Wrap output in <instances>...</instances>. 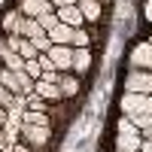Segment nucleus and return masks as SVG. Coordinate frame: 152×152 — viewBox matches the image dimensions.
<instances>
[{
	"mask_svg": "<svg viewBox=\"0 0 152 152\" xmlns=\"http://www.w3.org/2000/svg\"><path fill=\"white\" fill-rule=\"evenodd\" d=\"M18 137H21V140L28 143L34 152H52V140H55L52 128H43V125H28V122H21V125H18Z\"/></svg>",
	"mask_w": 152,
	"mask_h": 152,
	"instance_id": "f257e3e1",
	"label": "nucleus"
},
{
	"mask_svg": "<svg viewBox=\"0 0 152 152\" xmlns=\"http://www.w3.org/2000/svg\"><path fill=\"white\" fill-rule=\"evenodd\" d=\"M119 110H122V116H140V113L152 116V97H149V94L125 91V94L119 97Z\"/></svg>",
	"mask_w": 152,
	"mask_h": 152,
	"instance_id": "f03ea898",
	"label": "nucleus"
},
{
	"mask_svg": "<svg viewBox=\"0 0 152 152\" xmlns=\"http://www.w3.org/2000/svg\"><path fill=\"white\" fill-rule=\"evenodd\" d=\"M125 91L149 94V91H152V70H137V67H131L128 76H125Z\"/></svg>",
	"mask_w": 152,
	"mask_h": 152,
	"instance_id": "7ed1b4c3",
	"label": "nucleus"
},
{
	"mask_svg": "<svg viewBox=\"0 0 152 152\" xmlns=\"http://www.w3.org/2000/svg\"><path fill=\"white\" fill-rule=\"evenodd\" d=\"M128 61H131V67L137 70H152V43H134L131 46V52H128Z\"/></svg>",
	"mask_w": 152,
	"mask_h": 152,
	"instance_id": "20e7f679",
	"label": "nucleus"
},
{
	"mask_svg": "<svg viewBox=\"0 0 152 152\" xmlns=\"http://www.w3.org/2000/svg\"><path fill=\"white\" fill-rule=\"evenodd\" d=\"M15 9L24 18H40V15H46V12H52L55 6H52V0H18Z\"/></svg>",
	"mask_w": 152,
	"mask_h": 152,
	"instance_id": "39448f33",
	"label": "nucleus"
},
{
	"mask_svg": "<svg viewBox=\"0 0 152 152\" xmlns=\"http://www.w3.org/2000/svg\"><path fill=\"white\" fill-rule=\"evenodd\" d=\"M34 91L40 94L43 100H49V104H64V94H61V85H58V82L37 79V82H34Z\"/></svg>",
	"mask_w": 152,
	"mask_h": 152,
	"instance_id": "423d86ee",
	"label": "nucleus"
},
{
	"mask_svg": "<svg viewBox=\"0 0 152 152\" xmlns=\"http://www.w3.org/2000/svg\"><path fill=\"white\" fill-rule=\"evenodd\" d=\"M58 85H61V94H64V100H73V97H79V91H82V79L76 73H61V79H58Z\"/></svg>",
	"mask_w": 152,
	"mask_h": 152,
	"instance_id": "0eeeda50",
	"label": "nucleus"
},
{
	"mask_svg": "<svg viewBox=\"0 0 152 152\" xmlns=\"http://www.w3.org/2000/svg\"><path fill=\"white\" fill-rule=\"evenodd\" d=\"M46 55L55 61V67H58L61 73H67V70H70V64H73V46H52Z\"/></svg>",
	"mask_w": 152,
	"mask_h": 152,
	"instance_id": "6e6552de",
	"label": "nucleus"
},
{
	"mask_svg": "<svg viewBox=\"0 0 152 152\" xmlns=\"http://www.w3.org/2000/svg\"><path fill=\"white\" fill-rule=\"evenodd\" d=\"M76 6H79L85 24H97L100 15H104V3H100V0H76Z\"/></svg>",
	"mask_w": 152,
	"mask_h": 152,
	"instance_id": "1a4fd4ad",
	"label": "nucleus"
},
{
	"mask_svg": "<svg viewBox=\"0 0 152 152\" xmlns=\"http://www.w3.org/2000/svg\"><path fill=\"white\" fill-rule=\"evenodd\" d=\"M55 15H58V21L61 24H70V28H85V18H82V12H79V6H58L55 9Z\"/></svg>",
	"mask_w": 152,
	"mask_h": 152,
	"instance_id": "9d476101",
	"label": "nucleus"
},
{
	"mask_svg": "<svg viewBox=\"0 0 152 152\" xmlns=\"http://www.w3.org/2000/svg\"><path fill=\"white\" fill-rule=\"evenodd\" d=\"M91 49H73V64H70V73H76V76H85L88 73V67H91Z\"/></svg>",
	"mask_w": 152,
	"mask_h": 152,
	"instance_id": "9b49d317",
	"label": "nucleus"
},
{
	"mask_svg": "<svg viewBox=\"0 0 152 152\" xmlns=\"http://www.w3.org/2000/svg\"><path fill=\"white\" fill-rule=\"evenodd\" d=\"M21 18H24V15H21L18 9H6L3 15H0V31H3L6 37H9V34H18V31H21Z\"/></svg>",
	"mask_w": 152,
	"mask_h": 152,
	"instance_id": "f8f14e48",
	"label": "nucleus"
},
{
	"mask_svg": "<svg viewBox=\"0 0 152 152\" xmlns=\"http://www.w3.org/2000/svg\"><path fill=\"white\" fill-rule=\"evenodd\" d=\"M46 34H49V40H52V46H70L73 28H70V24H61V21H55V24H52V28H49Z\"/></svg>",
	"mask_w": 152,
	"mask_h": 152,
	"instance_id": "ddd939ff",
	"label": "nucleus"
},
{
	"mask_svg": "<svg viewBox=\"0 0 152 152\" xmlns=\"http://www.w3.org/2000/svg\"><path fill=\"white\" fill-rule=\"evenodd\" d=\"M21 37H28V40H43V37H46V31H43V24L40 21H37V18H21V31H18Z\"/></svg>",
	"mask_w": 152,
	"mask_h": 152,
	"instance_id": "4468645a",
	"label": "nucleus"
},
{
	"mask_svg": "<svg viewBox=\"0 0 152 152\" xmlns=\"http://www.w3.org/2000/svg\"><path fill=\"white\" fill-rule=\"evenodd\" d=\"M21 122H28V125H43V128H52L55 119L49 116V113H37V110H24L21 113Z\"/></svg>",
	"mask_w": 152,
	"mask_h": 152,
	"instance_id": "2eb2a0df",
	"label": "nucleus"
},
{
	"mask_svg": "<svg viewBox=\"0 0 152 152\" xmlns=\"http://www.w3.org/2000/svg\"><path fill=\"white\" fill-rule=\"evenodd\" d=\"M88 43H91V37H88L85 28H73V37H70V46L73 49H85Z\"/></svg>",
	"mask_w": 152,
	"mask_h": 152,
	"instance_id": "dca6fc26",
	"label": "nucleus"
},
{
	"mask_svg": "<svg viewBox=\"0 0 152 152\" xmlns=\"http://www.w3.org/2000/svg\"><path fill=\"white\" fill-rule=\"evenodd\" d=\"M116 134H140V128H137L128 116H119L116 119Z\"/></svg>",
	"mask_w": 152,
	"mask_h": 152,
	"instance_id": "f3484780",
	"label": "nucleus"
},
{
	"mask_svg": "<svg viewBox=\"0 0 152 152\" xmlns=\"http://www.w3.org/2000/svg\"><path fill=\"white\" fill-rule=\"evenodd\" d=\"M3 67H9V70H15V73H21V70H24V58H21L18 52H9V55L3 58Z\"/></svg>",
	"mask_w": 152,
	"mask_h": 152,
	"instance_id": "a211bd4d",
	"label": "nucleus"
},
{
	"mask_svg": "<svg viewBox=\"0 0 152 152\" xmlns=\"http://www.w3.org/2000/svg\"><path fill=\"white\" fill-rule=\"evenodd\" d=\"M21 73H28L31 79H40V76H43V67H40V61L34 58V61H24V70H21Z\"/></svg>",
	"mask_w": 152,
	"mask_h": 152,
	"instance_id": "6ab92c4d",
	"label": "nucleus"
},
{
	"mask_svg": "<svg viewBox=\"0 0 152 152\" xmlns=\"http://www.w3.org/2000/svg\"><path fill=\"white\" fill-rule=\"evenodd\" d=\"M12 104H15V94H12L6 85H0V107H6V110H9Z\"/></svg>",
	"mask_w": 152,
	"mask_h": 152,
	"instance_id": "aec40b11",
	"label": "nucleus"
},
{
	"mask_svg": "<svg viewBox=\"0 0 152 152\" xmlns=\"http://www.w3.org/2000/svg\"><path fill=\"white\" fill-rule=\"evenodd\" d=\"M9 52H12V49H9V40H6V34H0V61H3Z\"/></svg>",
	"mask_w": 152,
	"mask_h": 152,
	"instance_id": "412c9836",
	"label": "nucleus"
},
{
	"mask_svg": "<svg viewBox=\"0 0 152 152\" xmlns=\"http://www.w3.org/2000/svg\"><path fill=\"white\" fill-rule=\"evenodd\" d=\"M12 152H34V149L24 143V140H15V143H12Z\"/></svg>",
	"mask_w": 152,
	"mask_h": 152,
	"instance_id": "4be33fe9",
	"label": "nucleus"
},
{
	"mask_svg": "<svg viewBox=\"0 0 152 152\" xmlns=\"http://www.w3.org/2000/svg\"><path fill=\"white\" fill-rule=\"evenodd\" d=\"M143 18L152 24V0H143Z\"/></svg>",
	"mask_w": 152,
	"mask_h": 152,
	"instance_id": "5701e85b",
	"label": "nucleus"
},
{
	"mask_svg": "<svg viewBox=\"0 0 152 152\" xmlns=\"http://www.w3.org/2000/svg\"><path fill=\"white\" fill-rule=\"evenodd\" d=\"M140 137H143V140H152V122L140 128Z\"/></svg>",
	"mask_w": 152,
	"mask_h": 152,
	"instance_id": "b1692460",
	"label": "nucleus"
},
{
	"mask_svg": "<svg viewBox=\"0 0 152 152\" xmlns=\"http://www.w3.org/2000/svg\"><path fill=\"white\" fill-rule=\"evenodd\" d=\"M73 3H76V0H52L55 9H58V6H73Z\"/></svg>",
	"mask_w": 152,
	"mask_h": 152,
	"instance_id": "393cba45",
	"label": "nucleus"
},
{
	"mask_svg": "<svg viewBox=\"0 0 152 152\" xmlns=\"http://www.w3.org/2000/svg\"><path fill=\"white\" fill-rule=\"evenodd\" d=\"M6 122H9V110L0 107V125H6Z\"/></svg>",
	"mask_w": 152,
	"mask_h": 152,
	"instance_id": "a878e982",
	"label": "nucleus"
},
{
	"mask_svg": "<svg viewBox=\"0 0 152 152\" xmlns=\"http://www.w3.org/2000/svg\"><path fill=\"white\" fill-rule=\"evenodd\" d=\"M116 152H140V149H116Z\"/></svg>",
	"mask_w": 152,
	"mask_h": 152,
	"instance_id": "bb28decb",
	"label": "nucleus"
},
{
	"mask_svg": "<svg viewBox=\"0 0 152 152\" xmlns=\"http://www.w3.org/2000/svg\"><path fill=\"white\" fill-rule=\"evenodd\" d=\"M146 40H149V43H152V34H149V37H146Z\"/></svg>",
	"mask_w": 152,
	"mask_h": 152,
	"instance_id": "cd10ccee",
	"label": "nucleus"
},
{
	"mask_svg": "<svg viewBox=\"0 0 152 152\" xmlns=\"http://www.w3.org/2000/svg\"><path fill=\"white\" fill-rule=\"evenodd\" d=\"M100 3H110V0H100Z\"/></svg>",
	"mask_w": 152,
	"mask_h": 152,
	"instance_id": "c85d7f7f",
	"label": "nucleus"
},
{
	"mask_svg": "<svg viewBox=\"0 0 152 152\" xmlns=\"http://www.w3.org/2000/svg\"><path fill=\"white\" fill-rule=\"evenodd\" d=\"M0 152H3V149H0Z\"/></svg>",
	"mask_w": 152,
	"mask_h": 152,
	"instance_id": "c756f323",
	"label": "nucleus"
}]
</instances>
